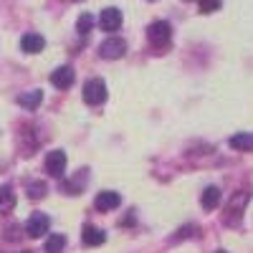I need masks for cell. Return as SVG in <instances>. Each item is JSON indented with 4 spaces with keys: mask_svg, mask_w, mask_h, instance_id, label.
<instances>
[{
    "mask_svg": "<svg viewBox=\"0 0 253 253\" xmlns=\"http://www.w3.org/2000/svg\"><path fill=\"white\" fill-rule=\"evenodd\" d=\"M28 195H31L33 200L43 198V195H46V182H33V185L28 187Z\"/></svg>",
    "mask_w": 253,
    "mask_h": 253,
    "instance_id": "e0dca14e",
    "label": "cell"
},
{
    "mask_svg": "<svg viewBox=\"0 0 253 253\" xmlns=\"http://www.w3.org/2000/svg\"><path fill=\"white\" fill-rule=\"evenodd\" d=\"M230 147H233V150H243V152L253 150V134H236V137H230Z\"/></svg>",
    "mask_w": 253,
    "mask_h": 253,
    "instance_id": "5bb4252c",
    "label": "cell"
},
{
    "mask_svg": "<svg viewBox=\"0 0 253 253\" xmlns=\"http://www.w3.org/2000/svg\"><path fill=\"white\" fill-rule=\"evenodd\" d=\"M48 228H51V218L46 213H33L31 220L26 223V233L31 238H41V236L48 233Z\"/></svg>",
    "mask_w": 253,
    "mask_h": 253,
    "instance_id": "3957f363",
    "label": "cell"
},
{
    "mask_svg": "<svg viewBox=\"0 0 253 253\" xmlns=\"http://www.w3.org/2000/svg\"><path fill=\"white\" fill-rule=\"evenodd\" d=\"M200 203H203L205 210H215L218 203H220V190H218L215 185L205 187V190H203V195H200Z\"/></svg>",
    "mask_w": 253,
    "mask_h": 253,
    "instance_id": "8fae6325",
    "label": "cell"
},
{
    "mask_svg": "<svg viewBox=\"0 0 253 253\" xmlns=\"http://www.w3.org/2000/svg\"><path fill=\"white\" fill-rule=\"evenodd\" d=\"M13 208H15V193L10 185H3L0 187V213H8Z\"/></svg>",
    "mask_w": 253,
    "mask_h": 253,
    "instance_id": "4fadbf2b",
    "label": "cell"
},
{
    "mask_svg": "<svg viewBox=\"0 0 253 253\" xmlns=\"http://www.w3.org/2000/svg\"><path fill=\"white\" fill-rule=\"evenodd\" d=\"M94 205H96L99 210H114V208H119V205H122V195H119V193H114V190H104V193H99V195H96Z\"/></svg>",
    "mask_w": 253,
    "mask_h": 253,
    "instance_id": "ba28073f",
    "label": "cell"
},
{
    "mask_svg": "<svg viewBox=\"0 0 253 253\" xmlns=\"http://www.w3.org/2000/svg\"><path fill=\"white\" fill-rule=\"evenodd\" d=\"M63 248H66V236H61V233L48 236V241H46V253H61Z\"/></svg>",
    "mask_w": 253,
    "mask_h": 253,
    "instance_id": "9a60e30c",
    "label": "cell"
},
{
    "mask_svg": "<svg viewBox=\"0 0 253 253\" xmlns=\"http://www.w3.org/2000/svg\"><path fill=\"white\" fill-rule=\"evenodd\" d=\"M23 253H31V251H23Z\"/></svg>",
    "mask_w": 253,
    "mask_h": 253,
    "instance_id": "ffe728a7",
    "label": "cell"
},
{
    "mask_svg": "<svg viewBox=\"0 0 253 253\" xmlns=\"http://www.w3.org/2000/svg\"><path fill=\"white\" fill-rule=\"evenodd\" d=\"M147 38L155 48H165L170 46V38H172V26L167 20H155V23L147 28Z\"/></svg>",
    "mask_w": 253,
    "mask_h": 253,
    "instance_id": "6da1fadb",
    "label": "cell"
},
{
    "mask_svg": "<svg viewBox=\"0 0 253 253\" xmlns=\"http://www.w3.org/2000/svg\"><path fill=\"white\" fill-rule=\"evenodd\" d=\"M99 26L101 31H107V33H114L122 28V10L119 8H104L99 13Z\"/></svg>",
    "mask_w": 253,
    "mask_h": 253,
    "instance_id": "277c9868",
    "label": "cell"
},
{
    "mask_svg": "<svg viewBox=\"0 0 253 253\" xmlns=\"http://www.w3.org/2000/svg\"><path fill=\"white\" fill-rule=\"evenodd\" d=\"M215 253H225V251H215Z\"/></svg>",
    "mask_w": 253,
    "mask_h": 253,
    "instance_id": "d6986e66",
    "label": "cell"
},
{
    "mask_svg": "<svg viewBox=\"0 0 253 253\" xmlns=\"http://www.w3.org/2000/svg\"><path fill=\"white\" fill-rule=\"evenodd\" d=\"M51 84L56 89H71L74 86V69L71 66H61L51 74Z\"/></svg>",
    "mask_w": 253,
    "mask_h": 253,
    "instance_id": "52a82bcc",
    "label": "cell"
},
{
    "mask_svg": "<svg viewBox=\"0 0 253 253\" xmlns=\"http://www.w3.org/2000/svg\"><path fill=\"white\" fill-rule=\"evenodd\" d=\"M20 46H23L26 53H41L46 48V38L38 36V33H26L23 41H20Z\"/></svg>",
    "mask_w": 253,
    "mask_h": 253,
    "instance_id": "9c48e42d",
    "label": "cell"
},
{
    "mask_svg": "<svg viewBox=\"0 0 253 253\" xmlns=\"http://www.w3.org/2000/svg\"><path fill=\"white\" fill-rule=\"evenodd\" d=\"M218 8H220L218 0H203V3H200V10H203V13H213V10H218Z\"/></svg>",
    "mask_w": 253,
    "mask_h": 253,
    "instance_id": "ac0fdd59",
    "label": "cell"
},
{
    "mask_svg": "<svg viewBox=\"0 0 253 253\" xmlns=\"http://www.w3.org/2000/svg\"><path fill=\"white\" fill-rule=\"evenodd\" d=\"M91 23H94V18H91L89 13H81V15H79V20H76L79 33H89V31H91Z\"/></svg>",
    "mask_w": 253,
    "mask_h": 253,
    "instance_id": "2e32d148",
    "label": "cell"
},
{
    "mask_svg": "<svg viewBox=\"0 0 253 253\" xmlns=\"http://www.w3.org/2000/svg\"><path fill=\"white\" fill-rule=\"evenodd\" d=\"M41 101H43V91H41V89H33L28 94H20L18 96V104H20V107H26V109H36Z\"/></svg>",
    "mask_w": 253,
    "mask_h": 253,
    "instance_id": "7c38bea8",
    "label": "cell"
},
{
    "mask_svg": "<svg viewBox=\"0 0 253 253\" xmlns=\"http://www.w3.org/2000/svg\"><path fill=\"white\" fill-rule=\"evenodd\" d=\"M46 172L51 177H61L63 172H66V152H61V150L48 152V157H46Z\"/></svg>",
    "mask_w": 253,
    "mask_h": 253,
    "instance_id": "5b68a950",
    "label": "cell"
},
{
    "mask_svg": "<svg viewBox=\"0 0 253 253\" xmlns=\"http://www.w3.org/2000/svg\"><path fill=\"white\" fill-rule=\"evenodd\" d=\"M81 241L86 246H101L104 241H107V236H104V230L96 228V225H84L81 230Z\"/></svg>",
    "mask_w": 253,
    "mask_h": 253,
    "instance_id": "30bf717a",
    "label": "cell"
},
{
    "mask_svg": "<svg viewBox=\"0 0 253 253\" xmlns=\"http://www.w3.org/2000/svg\"><path fill=\"white\" fill-rule=\"evenodd\" d=\"M104 99H107V84H104L101 79H89L86 84H84V101L86 104L96 107V104H101Z\"/></svg>",
    "mask_w": 253,
    "mask_h": 253,
    "instance_id": "7a4b0ae2",
    "label": "cell"
},
{
    "mask_svg": "<svg viewBox=\"0 0 253 253\" xmlns=\"http://www.w3.org/2000/svg\"><path fill=\"white\" fill-rule=\"evenodd\" d=\"M99 53L104 56V58H122L124 53H126V43H124V38H107L104 43L99 46Z\"/></svg>",
    "mask_w": 253,
    "mask_h": 253,
    "instance_id": "8992f818",
    "label": "cell"
}]
</instances>
